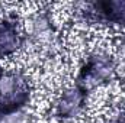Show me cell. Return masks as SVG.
<instances>
[{
  "instance_id": "6da1fadb",
  "label": "cell",
  "mask_w": 125,
  "mask_h": 123,
  "mask_svg": "<svg viewBox=\"0 0 125 123\" xmlns=\"http://www.w3.org/2000/svg\"><path fill=\"white\" fill-rule=\"evenodd\" d=\"M16 42H18V36L15 31L7 25H0V49L9 51L12 45H15Z\"/></svg>"
}]
</instances>
